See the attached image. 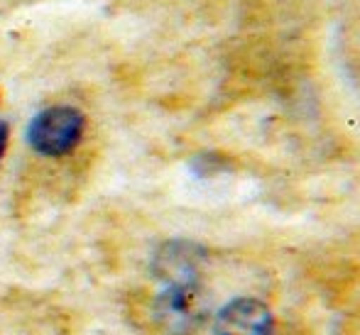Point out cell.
<instances>
[{"label":"cell","instance_id":"cell-1","mask_svg":"<svg viewBox=\"0 0 360 335\" xmlns=\"http://www.w3.org/2000/svg\"><path fill=\"white\" fill-rule=\"evenodd\" d=\"M86 118L72 105H52L30 120L27 145L42 157H64L81 142Z\"/></svg>","mask_w":360,"mask_h":335},{"label":"cell","instance_id":"cell-5","mask_svg":"<svg viewBox=\"0 0 360 335\" xmlns=\"http://www.w3.org/2000/svg\"><path fill=\"white\" fill-rule=\"evenodd\" d=\"M8 137H10V128H8V123H3V120H0V162H3L5 147H8Z\"/></svg>","mask_w":360,"mask_h":335},{"label":"cell","instance_id":"cell-2","mask_svg":"<svg viewBox=\"0 0 360 335\" xmlns=\"http://www.w3.org/2000/svg\"><path fill=\"white\" fill-rule=\"evenodd\" d=\"M155 316L165 333L196 335L209 318V298L201 282L165 287L155 301Z\"/></svg>","mask_w":360,"mask_h":335},{"label":"cell","instance_id":"cell-4","mask_svg":"<svg viewBox=\"0 0 360 335\" xmlns=\"http://www.w3.org/2000/svg\"><path fill=\"white\" fill-rule=\"evenodd\" d=\"M216 335H270L272 313L255 298H236L216 316Z\"/></svg>","mask_w":360,"mask_h":335},{"label":"cell","instance_id":"cell-3","mask_svg":"<svg viewBox=\"0 0 360 335\" xmlns=\"http://www.w3.org/2000/svg\"><path fill=\"white\" fill-rule=\"evenodd\" d=\"M201 260H204V252L196 245L174 240L157 250L152 272L165 287H169V284H194L199 282Z\"/></svg>","mask_w":360,"mask_h":335}]
</instances>
